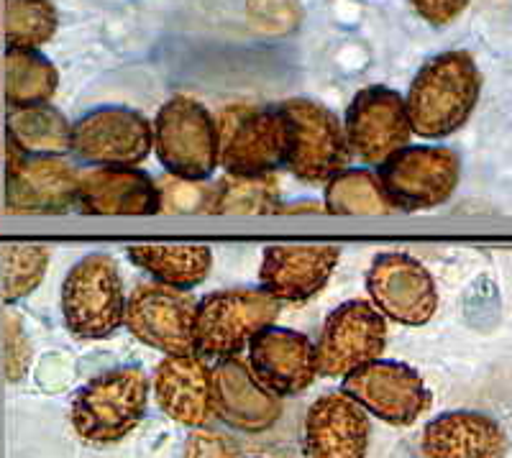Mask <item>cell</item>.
Here are the masks:
<instances>
[{"instance_id": "f546056e", "label": "cell", "mask_w": 512, "mask_h": 458, "mask_svg": "<svg viewBox=\"0 0 512 458\" xmlns=\"http://www.w3.org/2000/svg\"><path fill=\"white\" fill-rule=\"evenodd\" d=\"M246 18L259 34L287 36L303 21V8L297 0H246Z\"/></svg>"}, {"instance_id": "ac0fdd59", "label": "cell", "mask_w": 512, "mask_h": 458, "mask_svg": "<svg viewBox=\"0 0 512 458\" xmlns=\"http://www.w3.org/2000/svg\"><path fill=\"white\" fill-rule=\"evenodd\" d=\"M369 435L367 410L344 392H328L305 412L303 453L305 458H364Z\"/></svg>"}, {"instance_id": "8992f818", "label": "cell", "mask_w": 512, "mask_h": 458, "mask_svg": "<svg viewBox=\"0 0 512 458\" xmlns=\"http://www.w3.org/2000/svg\"><path fill=\"white\" fill-rule=\"evenodd\" d=\"M287 126L280 105H228L218 116V167L236 177H264L285 167Z\"/></svg>"}, {"instance_id": "6da1fadb", "label": "cell", "mask_w": 512, "mask_h": 458, "mask_svg": "<svg viewBox=\"0 0 512 458\" xmlns=\"http://www.w3.org/2000/svg\"><path fill=\"white\" fill-rule=\"evenodd\" d=\"M482 95V72L469 52H443L425 62L405 95L410 128L423 139H446L466 126Z\"/></svg>"}, {"instance_id": "7c38bea8", "label": "cell", "mask_w": 512, "mask_h": 458, "mask_svg": "<svg viewBox=\"0 0 512 458\" xmlns=\"http://www.w3.org/2000/svg\"><path fill=\"white\" fill-rule=\"evenodd\" d=\"M384 346H387V318L367 300L344 302L328 313L315 343L318 377H346L359 366L382 359Z\"/></svg>"}, {"instance_id": "7402d4cb", "label": "cell", "mask_w": 512, "mask_h": 458, "mask_svg": "<svg viewBox=\"0 0 512 458\" xmlns=\"http://www.w3.org/2000/svg\"><path fill=\"white\" fill-rule=\"evenodd\" d=\"M507 451V430L492 415L474 410L436 415L420 435L423 458H505Z\"/></svg>"}, {"instance_id": "9a60e30c", "label": "cell", "mask_w": 512, "mask_h": 458, "mask_svg": "<svg viewBox=\"0 0 512 458\" xmlns=\"http://www.w3.org/2000/svg\"><path fill=\"white\" fill-rule=\"evenodd\" d=\"M195 310H198V297L192 292L149 282L128 295L123 325L136 341L157 348L164 356L195 354L192 346Z\"/></svg>"}, {"instance_id": "7a4b0ae2", "label": "cell", "mask_w": 512, "mask_h": 458, "mask_svg": "<svg viewBox=\"0 0 512 458\" xmlns=\"http://www.w3.org/2000/svg\"><path fill=\"white\" fill-rule=\"evenodd\" d=\"M149 377L141 366H118L77 389L70 423L90 446H111L139 428L149 407Z\"/></svg>"}, {"instance_id": "4316f807", "label": "cell", "mask_w": 512, "mask_h": 458, "mask_svg": "<svg viewBox=\"0 0 512 458\" xmlns=\"http://www.w3.org/2000/svg\"><path fill=\"white\" fill-rule=\"evenodd\" d=\"M323 210L333 215H387L397 208L387 198L377 172L346 167L326 182Z\"/></svg>"}, {"instance_id": "83f0119b", "label": "cell", "mask_w": 512, "mask_h": 458, "mask_svg": "<svg viewBox=\"0 0 512 458\" xmlns=\"http://www.w3.org/2000/svg\"><path fill=\"white\" fill-rule=\"evenodd\" d=\"M59 18L52 0H3L6 49H39L57 34Z\"/></svg>"}, {"instance_id": "484cf974", "label": "cell", "mask_w": 512, "mask_h": 458, "mask_svg": "<svg viewBox=\"0 0 512 458\" xmlns=\"http://www.w3.org/2000/svg\"><path fill=\"white\" fill-rule=\"evenodd\" d=\"M280 205V182L274 174H264V177L223 174L216 185H210L205 213L269 215L277 213Z\"/></svg>"}, {"instance_id": "e575fe53", "label": "cell", "mask_w": 512, "mask_h": 458, "mask_svg": "<svg viewBox=\"0 0 512 458\" xmlns=\"http://www.w3.org/2000/svg\"><path fill=\"white\" fill-rule=\"evenodd\" d=\"M323 205L320 203H295V205H280L277 213H320Z\"/></svg>"}, {"instance_id": "d4e9b609", "label": "cell", "mask_w": 512, "mask_h": 458, "mask_svg": "<svg viewBox=\"0 0 512 458\" xmlns=\"http://www.w3.org/2000/svg\"><path fill=\"white\" fill-rule=\"evenodd\" d=\"M59 72L39 49H6L3 52V98L8 108H31L54 98Z\"/></svg>"}, {"instance_id": "1f68e13d", "label": "cell", "mask_w": 512, "mask_h": 458, "mask_svg": "<svg viewBox=\"0 0 512 458\" xmlns=\"http://www.w3.org/2000/svg\"><path fill=\"white\" fill-rule=\"evenodd\" d=\"M162 195V210H180V213H205L210 187L203 182H187L177 177H164L157 182Z\"/></svg>"}, {"instance_id": "ffe728a7", "label": "cell", "mask_w": 512, "mask_h": 458, "mask_svg": "<svg viewBox=\"0 0 512 458\" xmlns=\"http://www.w3.org/2000/svg\"><path fill=\"white\" fill-rule=\"evenodd\" d=\"M159 410L187 428H205L213 420V374L203 356H164L154 369Z\"/></svg>"}, {"instance_id": "5bb4252c", "label": "cell", "mask_w": 512, "mask_h": 458, "mask_svg": "<svg viewBox=\"0 0 512 458\" xmlns=\"http://www.w3.org/2000/svg\"><path fill=\"white\" fill-rule=\"evenodd\" d=\"M344 134L351 157L379 167L395 151L405 149L413 136L405 98L392 87H364L346 108Z\"/></svg>"}, {"instance_id": "2e32d148", "label": "cell", "mask_w": 512, "mask_h": 458, "mask_svg": "<svg viewBox=\"0 0 512 458\" xmlns=\"http://www.w3.org/2000/svg\"><path fill=\"white\" fill-rule=\"evenodd\" d=\"M246 351L254 377L280 400L305 392L318 377L315 343L292 328H282L277 323L267 325L251 338Z\"/></svg>"}, {"instance_id": "30bf717a", "label": "cell", "mask_w": 512, "mask_h": 458, "mask_svg": "<svg viewBox=\"0 0 512 458\" xmlns=\"http://www.w3.org/2000/svg\"><path fill=\"white\" fill-rule=\"evenodd\" d=\"M80 169L62 157L24 154L6 144L3 205L11 215H54L77 210Z\"/></svg>"}, {"instance_id": "44dd1931", "label": "cell", "mask_w": 512, "mask_h": 458, "mask_svg": "<svg viewBox=\"0 0 512 458\" xmlns=\"http://www.w3.org/2000/svg\"><path fill=\"white\" fill-rule=\"evenodd\" d=\"M77 210L85 215L162 213L157 180L136 167H93L80 172Z\"/></svg>"}, {"instance_id": "836d02e7", "label": "cell", "mask_w": 512, "mask_h": 458, "mask_svg": "<svg viewBox=\"0 0 512 458\" xmlns=\"http://www.w3.org/2000/svg\"><path fill=\"white\" fill-rule=\"evenodd\" d=\"M472 0H410V8L433 29L451 26L461 13L469 8Z\"/></svg>"}, {"instance_id": "8fae6325", "label": "cell", "mask_w": 512, "mask_h": 458, "mask_svg": "<svg viewBox=\"0 0 512 458\" xmlns=\"http://www.w3.org/2000/svg\"><path fill=\"white\" fill-rule=\"evenodd\" d=\"M152 144V123L123 105L95 108L72 123L70 154L93 167H139Z\"/></svg>"}, {"instance_id": "9c48e42d", "label": "cell", "mask_w": 512, "mask_h": 458, "mask_svg": "<svg viewBox=\"0 0 512 458\" xmlns=\"http://www.w3.org/2000/svg\"><path fill=\"white\" fill-rule=\"evenodd\" d=\"M341 392L364 407L367 415L395 428L418 423L433 405L428 384L413 366L402 361L374 359L359 366L346 374Z\"/></svg>"}, {"instance_id": "d6a6232c", "label": "cell", "mask_w": 512, "mask_h": 458, "mask_svg": "<svg viewBox=\"0 0 512 458\" xmlns=\"http://www.w3.org/2000/svg\"><path fill=\"white\" fill-rule=\"evenodd\" d=\"M182 458H239V448L226 435L205 428H192Z\"/></svg>"}, {"instance_id": "603a6c76", "label": "cell", "mask_w": 512, "mask_h": 458, "mask_svg": "<svg viewBox=\"0 0 512 458\" xmlns=\"http://www.w3.org/2000/svg\"><path fill=\"white\" fill-rule=\"evenodd\" d=\"M128 261L146 272L154 282L175 290H195L208 279L213 267V251L208 246H128Z\"/></svg>"}, {"instance_id": "3957f363", "label": "cell", "mask_w": 512, "mask_h": 458, "mask_svg": "<svg viewBox=\"0 0 512 458\" xmlns=\"http://www.w3.org/2000/svg\"><path fill=\"white\" fill-rule=\"evenodd\" d=\"M280 310L282 302L264 287H241L205 295L198 300L192 320L195 354L205 361L241 356L256 333L277 323Z\"/></svg>"}, {"instance_id": "d6986e66", "label": "cell", "mask_w": 512, "mask_h": 458, "mask_svg": "<svg viewBox=\"0 0 512 458\" xmlns=\"http://www.w3.org/2000/svg\"><path fill=\"white\" fill-rule=\"evenodd\" d=\"M341 261L338 246H269L259 282L280 302H308L328 285Z\"/></svg>"}, {"instance_id": "52a82bcc", "label": "cell", "mask_w": 512, "mask_h": 458, "mask_svg": "<svg viewBox=\"0 0 512 458\" xmlns=\"http://www.w3.org/2000/svg\"><path fill=\"white\" fill-rule=\"evenodd\" d=\"M287 126L285 167L305 185H326L351 162L344 126L326 105L308 98L280 103Z\"/></svg>"}, {"instance_id": "5b68a950", "label": "cell", "mask_w": 512, "mask_h": 458, "mask_svg": "<svg viewBox=\"0 0 512 458\" xmlns=\"http://www.w3.org/2000/svg\"><path fill=\"white\" fill-rule=\"evenodd\" d=\"M152 139L169 177L205 182L218 169V121L198 100L169 98L154 118Z\"/></svg>"}, {"instance_id": "f1b7e54d", "label": "cell", "mask_w": 512, "mask_h": 458, "mask_svg": "<svg viewBox=\"0 0 512 458\" xmlns=\"http://www.w3.org/2000/svg\"><path fill=\"white\" fill-rule=\"evenodd\" d=\"M47 246L39 244H6L0 249V292L8 305L29 297L44 282L49 269Z\"/></svg>"}, {"instance_id": "277c9868", "label": "cell", "mask_w": 512, "mask_h": 458, "mask_svg": "<svg viewBox=\"0 0 512 458\" xmlns=\"http://www.w3.org/2000/svg\"><path fill=\"white\" fill-rule=\"evenodd\" d=\"M126 290L111 254H88L62 282V318L67 331L82 341L116 336L126 318Z\"/></svg>"}, {"instance_id": "ba28073f", "label": "cell", "mask_w": 512, "mask_h": 458, "mask_svg": "<svg viewBox=\"0 0 512 458\" xmlns=\"http://www.w3.org/2000/svg\"><path fill=\"white\" fill-rule=\"evenodd\" d=\"M377 177L397 210H431L454 198L461 159L446 146H405L379 164Z\"/></svg>"}, {"instance_id": "e0dca14e", "label": "cell", "mask_w": 512, "mask_h": 458, "mask_svg": "<svg viewBox=\"0 0 512 458\" xmlns=\"http://www.w3.org/2000/svg\"><path fill=\"white\" fill-rule=\"evenodd\" d=\"M213 374V418L239 433H264L282 418L280 397L259 384L244 356L218 359Z\"/></svg>"}, {"instance_id": "cb8c5ba5", "label": "cell", "mask_w": 512, "mask_h": 458, "mask_svg": "<svg viewBox=\"0 0 512 458\" xmlns=\"http://www.w3.org/2000/svg\"><path fill=\"white\" fill-rule=\"evenodd\" d=\"M72 123L52 103L31 108H8L6 144L24 154H47L64 157L70 151Z\"/></svg>"}, {"instance_id": "4fadbf2b", "label": "cell", "mask_w": 512, "mask_h": 458, "mask_svg": "<svg viewBox=\"0 0 512 458\" xmlns=\"http://www.w3.org/2000/svg\"><path fill=\"white\" fill-rule=\"evenodd\" d=\"M364 282H367L369 300L384 318L418 328L431 323L436 315V279L415 256L402 251L374 256Z\"/></svg>"}, {"instance_id": "4dcf8cb0", "label": "cell", "mask_w": 512, "mask_h": 458, "mask_svg": "<svg viewBox=\"0 0 512 458\" xmlns=\"http://www.w3.org/2000/svg\"><path fill=\"white\" fill-rule=\"evenodd\" d=\"M34 346L24 328V320L16 313L3 315V372L8 382H21L29 374Z\"/></svg>"}]
</instances>
